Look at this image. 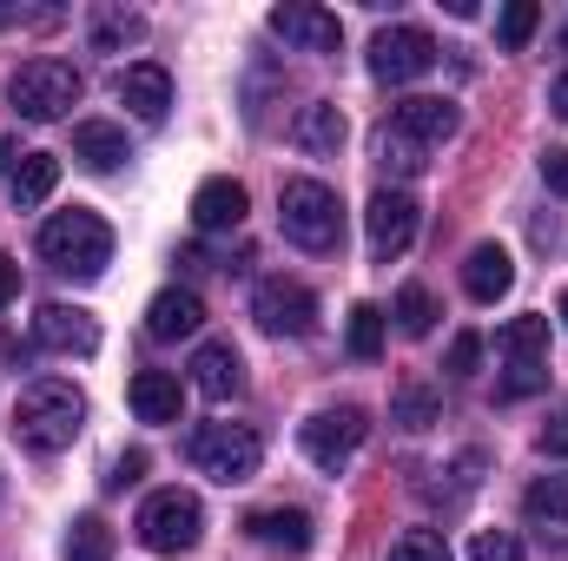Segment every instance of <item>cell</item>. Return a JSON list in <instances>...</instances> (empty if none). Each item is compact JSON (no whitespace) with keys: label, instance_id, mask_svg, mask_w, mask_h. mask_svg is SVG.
I'll return each mask as SVG.
<instances>
[{"label":"cell","instance_id":"6da1fadb","mask_svg":"<svg viewBox=\"0 0 568 561\" xmlns=\"http://www.w3.org/2000/svg\"><path fill=\"white\" fill-rule=\"evenodd\" d=\"M80 422H87V397H80L73 384H60V377L27 384L20 404H13V436H20L33 456H60V449L80 436Z\"/></svg>","mask_w":568,"mask_h":561},{"label":"cell","instance_id":"7a4b0ae2","mask_svg":"<svg viewBox=\"0 0 568 561\" xmlns=\"http://www.w3.org/2000/svg\"><path fill=\"white\" fill-rule=\"evenodd\" d=\"M40 258H47L53 272H67V278H100V272L113 265V225H106L100 212H87V205L53 212V218L40 225Z\"/></svg>","mask_w":568,"mask_h":561},{"label":"cell","instance_id":"3957f363","mask_svg":"<svg viewBox=\"0 0 568 561\" xmlns=\"http://www.w3.org/2000/svg\"><path fill=\"white\" fill-rule=\"evenodd\" d=\"M278 225L297 252H317V258L344 245V205H337V192H331L324 178H291V185H284L278 192Z\"/></svg>","mask_w":568,"mask_h":561},{"label":"cell","instance_id":"277c9868","mask_svg":"<svg viewBox=\"0 0 568 561\" xmlns=\"http://www.w3.org/2000/svg\"><path fill=\"white\" fill-rule=\"evenodd\" d=\"M7 100H13V113H20V120H33V126H40V120H67V113L80 106V73H73V60L40 53V60L13 67Z\"/></svg>","mask_w":568,"mask_h":561},{"label":"cell","instance_id":"5b68a950","mask_svg":"<svg viewBox=\"0 0 568 561\" xmlns=\"http://www.w3.org/2000/svg\"><path fill=\"white\" fill-rule=\"evenodd\" d=\"M258 456H265V442H258V429L252 422H199L192 429V469L199 476H212V482H252L258 476Z\"/></svg>","mask_w":568,"mask_h":561},{"label":"cell","instance_id":"8992f818","mask_svg":"<svg viewBox=\"0 0 568 561\" xmlns=\"http://www.w3.org/2000/svg\"><path fill=\"white\" fill-rule=\"evenodd\" d=\"M496 350L509 357V377H503V397H536L549 384V317H509Z\"/></svg>","mask_w":568,"mask_h":561},{"label":"cell","instance_id":"52a82bcc","mask_svg":"<svg viewBox=\"0 0 568 561\" xmlns=\"http://www.w3.org/2000/svg\"><path fill=\"white\" fill-rule=\"evenodd\" d=\"M199 529H205V509H199L192 489H159L140 509V542L159 549V555H185L199 542Z\"/></svg>","mask_w":568,"mask_h":561},{"label":"cell","instance_id":"ba28073f","mask_svg":"<svg viewBox=\"0 0 568 561\" xmlns=\"http://www.w3.org/2000/svg\"><path fill=\"white\" fill-rule=\"evenodd\" d=\"M364 436H371V417L357 410V404H337V410H317V417L297 429V442H304V456L317 462V469H344L357 449H364Z\"/></svg>","mask_w":568,"mask_h":561},{"label":"cell","instance_id":"9c48e42d","mask_svg":"<svg viewBox=\"0 0 568 561\" xmlns=\"http://www.w3.org/2000/svg\"><path fill=\"white\" fill-rule=\"evenodd\" d=\"M429 67H436V40H429L424 27H384V33L371 40V73L390 80V86L424 80Z\"/></svg>","mask_w":568,"mask_h":561},{"label":"cell","instance_id":"30bf717a","mask_svg":"<svg viewBox=\"0 0 568 561\" xmlns=\"http://www.w3.org/2000/svg\"><path fill=\"white\" fill-rule=\"evenodd\" d=\"M364 232H371V258H404L410 252V238H417V198L410 192H377L371 205H364Z\"/></svg>","mask_w":568,"mask_h":561},{"label":"cell","instance_id":"8fae6325","mask_svg":"<svg viewBox=\"0 0 568 561\" xmlns=\"http://www.w3.org/2000/svg\"><path fill=\"white\" fill-rule=\"evenodd\" d=\"M252 317H258L272 337H311V330H317V297L291 278H265L258 297H252Z\"/></svg>","mask_w":568,"mask_h":561},{"label":"cell","instance_id":"7c38bea8","mask_svg":"<svg viewBox=\"0 0 568 561\" xmlns=\"http://www.w3.org/2000/svg\"><path fill=\"white\" fill-rule=\"evenodd\" d=\"M272 33H278L284 47H304V53H337V47H344L337 13L304 7V0H284V7H272Z\"/></svg>","mask_w":568,"mask_h":561},{"label":"cell","instance_id":"4fadbf2b","mask_svg":"<svg viewBox=\"0 0 568 561\" xmlns=\"http://www.w3.org/2000/svg\"><path fill=\"white\" fill-rule=\"evenodd\" d=\"M33 337L60 357H93L100 350V324L80 310V304H40L33 310Z\"/></svg>","mask_w":568,"mask_h":561},{"label":"cell","instance_id":"5bb4252c","mask_svg":"<svg viewBox=\"0 0 568 561\" xmlns=\"http://www.w3.org/2000/svg\"><path fill=\"white\" fill-rule=\"evenodd\" d=\"M192 225L199 232H239L245 225V185L239 178H205L192 192Z\"/></svg>","mask_w":568,"mask_h":561},{"label":"cell","instance_id":"9a60e30c","mask_svg":"<svg viewBox=\"0 0 568 561\" xmlns=\"http://www.w3.org/2000/svg\"><path fill=\"white\" fill-rule=\"evenodd\" d=\"M239 384H245V357H239L232 344H199V357H192V390L212 397V404H225V397H239Z\"/></svg>","mask_w":568,"mask_h":561},{"label":"cell","instance_id":"2e32d148","mask_svg":"<svg viewBox=\"0 0 568 561\" xmlns=\"http://www.w3.org/2000/svg\"><path fill=\"white\" fill-rule=\"evenodd\" d=\"M126 404H133L140 422H179V410H185V384H179L172 370H140V377L126 384Z\"/></svg>","mask_w":568,"mask_h":561},{"label":"cell","instance_id":"e0dca14e","mask_svg":"<svg viewBox=\"0 0 568 561\" xmlns=\"http://www.w3.org/2000/svg\"><path fill=\"white\" fill-rule=\"evenodd\" d=\"M199 324H205L199 290H159V297L145 304V330H152L159 344H179V337H192Z\"/></svg>","mask_w":568,"mask_h":561},{"label":"cell","instance_id":"ac0fdd59","mask_svg":"<svg viewBox=\"0 0 568 561\" xmlns=\"http://www.w3.org/2000/svg\"><path fill=\"white\" fill-rule=\"evenodd\" d=\"M509 284H516V258H509L503 245H476V252L463 258V290H469L476 304L509 297Z\"/></svg>","mask_w":568,"mask_h":561},{"label":"cell","instance_id":"d6986e66","mask_svg":"<svg viewBox=\"0 0 568 561\" xmlns=\"http://www.w3.org/2000/svg\"><path fill=\"white\" fill-rule=\"evenodd\" d=\"M120 106H133L140 120H165V106H172V73H165L159 60L126 67V73H120Z\"/></svg>","mask_w":568,"mask_h":561},{"label":"cell","instance_id":"ffe728a7","mask_svg":"<svg viewBox=\"0 0 568 561\" xmlns=\"http://www.w3.org/2000/svg\"><path fill=\"white\" fill-rule=\"evenodd\" d=\"M390 133H404V140H417L429 152V145H443L456 133V106H449V100H404V106L390 113Z\"/></svg>","mask_w":568,"mask_h":561},{"label":"cell","instance_id":"44dd1931","mask_svg":"<svg viewBox=\"0 0 568 561\" xmlns=\"http://www.w3.org/2000/svg\"><path fill=\"white\" fill-rule=\"evenodd\" d=\"M73 159L93 165V172H120L126 165V133L113 120H80L73 126Z\"/></svg>","mask_w":568,"mask_h":561},{"label":"cell","instance_id":"7402d4cb","mask_svg":"<svg viewBox=\"0 0 568 561\" xmlns=\"http://www.w3.org/2000/svg\"><path fill=\"white\" fill-rule=\"evenodd\" d=\"M245 529H252V542L284 549V555H304V549H311V516H304V509H258Z\"/></svg>","mask_w":568,"mask_h":561},{"label":"cell","instance_id":"603a6c76","mask_svg":"<svg viewBox=\"0 0 568 561\" xmlns=\"http://www.w3.org/2000/svg\"><path fill=\"white\" fill-rule=\"evenodd\" d=\"M7 185H13V205H47L53 185H60V159L53 152H20L13 172H7Z\"/></svg>","mask_w":568,"mask_h":561},{"label":"cell","instance_id":"cb8c5ba5","mask_svg":"<svg viewBox=\"0 0 568 561\" xmlns=\"http://www.w3.org/2000/svg\"><path fill=\"white\" fill-rule=\"evenodd\" d=\"M523 516H529V529H542V536H568V476H542V482L523 496Z\"/></svg>","mask_w":568,"mask_h":561},{"label":"cell","instance_id":"d4e9b609","mask_svg":"<svg viewBox=\"0 0 568 561\" xmlns=\"http://www.w3.org/2000/svg\"><path fill=\"white\" fill-rule=\"evenodd\" d=\"M344 140H351V120H344L331 100H317V106L297 113V145H304V152H337Z\"/></svg>","mask_w":568,"mask_h":561},{"label":"cell","instance_id":"484cf974","mask_svg":"<svg viewBox=\"0 0 568 561\" xmlns=\"http://www.w3.org/2000/svg\"><path fill=\"white\" fill-rule=\"evenodd\" d=\"M390 317H397L404 337H429V324H436V297H429L424 284H404L397 304H390Z\"/></svg>","mask_w":568,"mask_h":561},{"label":"cell","instance_id":"4316f807","mask_svg":"<svg viewBox=\"0 0 568 561\" xmlns=\"http://www.w3.org/2000/svg\"><path fill=\"white\" fill-rule=\"evenodd\" d=\"M67 561H113V529L100 516H80L67 529Z\"/></svg>","mask_w":568,"mask_h":561},{"label":"cell","instance_id":"83f0119b","mask_svg":"<svg viewBox=\"0 0 568 561\" xmlns=\"http://www.w3.org/2000/svg\"><path fill=\"white\" fill-rule=\"evenodd\" d=\"M351 357L357 364H377L384 357V310L377 304H357L351 310Z\"/></svg>","mask_w":568,"mask_h":561},{"label":"cell","instance_id":"f1b7e54d","mask_svg":"<svg viewBox=\"0 0 568 561\" xmlns=\"http://www.w3.org/2000/svg\"><path fill=\"white\" fill-rule=\"evenodd\" d=\"M536 27H542V7H536V0H516V7H503V20H496V40H503L509 53H523V47L536 40Z\"/></svg>","mask_w":568,"mask_h":561},{"label":"cell","instance_id":"f546056e","mask_svg":"<svg viewBox=\"0 0 568 561\" xmlns=\"http://www.w3.org/2000/svg\"><path fill=\"white\" fill-rule=\"evenodd\" d=\"M140 33H145L140 13H120V7H100V13H93V47H100V53H113V47L140 40Z\"/></svg>","mask_w":568,"mask_h":561},{"label":"cell","instance_id":"4dcf8cb0","mask_svg":"<svg viewBox=\"0 0 568 561\" xmlns=\"http://www.w3.org/2000/svg\"><path fill=\"white\" fill-rule=\"evenodd\" d=\"M390 422H397V429H429V422H436V390L404 384V390H397V404H390Z\"/></svg>","mask_w":568,"mask_h":561},{"label":"cell","instance_id":"1f68e13d","mask_svg":"<svg viewBox=\"0 0 568 561\" xmlns=\"http://www.w3.org/2000/svg\"><path fill=\"white\" fill-rule=\"evenodd\" d=\"M390 561H456V555H449V542H443L436 529H404V536L390 542Z\"/></svg>","mask_w":568,"mask_h":561},{"label":"cell","instance_id":"d6a6232c","mask_svg":"<svg viewBox=\"0 0 568 561\" xmlns=\"http://www.w3.org/2000/svg\"><path fill=\"white\" fill-rule=\"evenodd\" d=\"M377 165H384V172H404V178H410V172H424V145L384 126V140H377Z\"/></svg>","mask_w":568,"mask_h":561},{"label":"cell","instance_id":"836d02e7","mask_svg":"<svg viewBox=\"0 0 568 561\" xmlns=\"http://www.w3.org/2000/svg\"><path fill=\"white\" fill-rule=\"evenodd\" d=\"M469 561H523V542H516L509 529H483V536L469 542Z\"/></svg>","mask_w":568,"mask_h":561},{"label":"cell","instance_id":"e575fe53","mask_svg":"<svg viewBox=\"0 0 568 561\" xmlns=\"http://www.w3.org/2000/svg\"><path fill=\"white\" fill-rule=\"evenodd\" d=\"M476 357H483V337H476V330H463V337L449 344V377H469V370H476Z\"/></svg>","mask_w":568,"mask_h":561},{"label":"cell","instance_id":"d590c367","mask_svg":"<svg viewBox=\"0 0 568 561\" xmlns=\"http://www.w3.org/2000/svg\"><path fill=\"white\" fill-rule=\"evenodd\" d=\"M542 178H549V192L568 198V145H549V152H542Z\"/></svg>","mask_w":568,"mask_h":561},{"label":"cell","instance_id":"8d00e7d4","mask_svg":"<svg viewBox=\"0 0 568 561\" xmlns=\"http://www.w3.org/2000/svg\"><path fill=\"white\" fill-rule=\"evenodd\" d=\"M140 476H145V456H140V449H126V456L113 462V476H106V489H133Z\"/></svg>","mask_w":568,"mask_h":561},{"label":"cell","instance_id":"74e56055","mask_svg":"<svg viewBox=\"0 0 568 561\" xmlns=\"http://www.w3.org/2000/svg\"><path fill=\"white\" fill-rule=\"evenodd\" d=\"M542 449H549V456H568V417H556L542 429Z\"/></svg>","mask_w":568,"mask_h":561},{"label":"cell","instance_id":"f35d334b","mask_svg":"<svg viewBox=\"0 0 568 561\" xmlns=\"http://www.w3.org/2000/svg\"><path fill=\"white\" fill-rule=\"evenodd\" d=\"M13 297H20V265L0 258V304H13Z\"/></svg>","mask_w":568,"mask_h":561},{"label":"cell","instance_id":"ab89813d","mask_svg":"<svg viewBox=\"0 0 568 561\" xmlns=\"http://www.w3.org/2000/svg\"><path fill=\"white\" fill-rule=\"evenodd\" d=\"M549 106H556V120H568V73L549 86Z\"/></svg>","mask_w":568,"mask_h":561},{"label":"cell","instance_id":"60d3db41","mask_svg":"<svg viewBox=\"0 0 568 561\" xmlns=\"http://www.w3.org/2000/svg\"><path fill=\"white\" fill-rule=\"evenodd\" d=\"M0 27H13V7H0Z\"/></svg>","mask_w":568,"mask_h":561},{"label":"cell","instance_id":"b9f144b4","mask_svg":"<svg viewBox=\"0 0 568 561\" xmlns=\"http://www.w3.org/2000/svg\"><path fill=\"white\" fill-rule=\"evenodd\" d=\"M562 324H568V290H562Z\"/></svg>","mask_w":568,"mask_h":561},{"label":"cell","instance_id":"7bdbcfd3","mask_svg":"<svg viewBox=\"0 0 568 561\" xmlns=\"http://www.w3.org/2000/svg\"><path fill=\"white\" fill-rule=\"evenodd\" d=\"M562 47H568V27H562Z\"/></svg>","mask_w":568,"mask_h":561}]
</instances>
